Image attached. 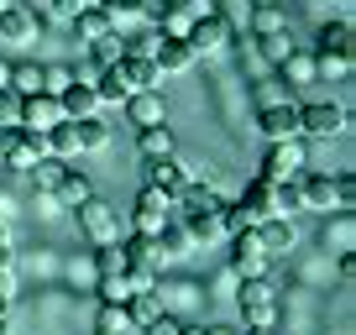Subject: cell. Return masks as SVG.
Returning <instances> with one entry per match:
<instances>
[{
    "instance_id": "obj_1",
    "label": "cell",
    "mask_w": 356,
    "mask_h": 335,
    "mask_svg": "<svg viewBox=\"0 0 356 335\" xmlns=\"http://www.w3.org/2000/svg\"><path fill=\"white\" fill-rule=\"evenodd\" d=\"M304 168H309V152H304V136H289V142H273L262 157V173L257 179L267 183H283V179H299Z\"/></svg>"
},
{
    "instance_id": "obj_2",
    "label": "cell",
    "mask_w": 356,
    "mask_h": 335,
    "mask_svg": "<svg viewBox=\"0 0 356 335\" xmlns=\"http://www.w3.org/2000/svg\"><path fill=\"white\" fill-rule=\"evenodd\" d=\"M231 37H236L231 16H225V11H215V16H200V22L189 26V37H184V42H189L194 63H200V58H215V53H225V42H231Z\"/></svg>"
},
{
    "instance_id": "obj_3",
    "label": "cell",
    "mask_w": 356,
    "mask_h": 335,
    "mask_svg": "<svg viewBox=\"0 0 356 335\" xmlns=\"http://www.w3.org/2000/svg\"><path fill=\"white\" fill-rule=\"evenodd\" d=\"M42 152H47L42 131H26V126H0V163H6V168H22V173H26Z\"/></svg>"
},
{
    "instance_id": "obj_4",
    "label": "cell",
    "mask_w": 356,
    "mask_h": 335,
    "mask_svg": "<svg viewBox=\"0 0 356 335\" xmlns=\"http://www.w3.org/2000/svg\"><path fill=\"white\" fill-rule=\"evenodd\" d=\"M346 131V105L335 100H309L299 105V136H314V142H330V136Z\"/></svg>"
},
{
    "instance_id": "obj_5",
    "label": "cell",
    "mask_w": 356,
    "mask_h": 335,
    "mask_svg": "<svg viewBox=\"0 0 356 335\" xmlns=\"http://www.w3.org/2000/svg\"><path fill=\"white\" fill-rule=\"evenodd\" d=\"M236 304H241L246 325H278V293H273V283H267V278H241Z\"/></svg>"
},
{
    "instance_id": "obj_6",
    "label": "cell",
    "mask_w": 356,
    "mask_h": 335,
    "mask_svg": "<svg viewBox=\"0 0 356 335\" xmlns=\"http://www.w3.org/2000/svg\"><path fill=\"white\" fill-rule=\"evenodd\" d=\"M168 220H173V199H168L163 189H152V183H147V189L136 194V204H131V231H136V236H157Z\"/></svg>"
},
{
    "instance_id": "obj_7",
    "label": "cell",
    "mask_w": 356,
    "mask_h": 335,
    "mask_svg": "<svg viewBox=\"0 0 356 335\" xmlns=\"http://www.w3.org/2000/svg\"><path fill=\"white\" fill-rule=\"evenodd\" d=\"M74 215H79V231H84V241H95V246L115 241V231H121V225H115V210L100 199V194H89V199L79 204Z\"/></svg>"
},
{
    "instance_id": "obj_8",
    "label": "cell",
    "mask_w": 356,
    "mask_h": 335,
    "mask_svg": "<svg viewBox=\"0 0 356 335\" xmlns=\"http://www.w3.org/2000/svg\"><path fill=\"white\" fill-rule=\"evenodd\" d=\"M267 252H262V241H257V231H236L231 236V272L236 278H267Z\"/></svg>"
},
{
    "instance_id": "obj_9",
    "label": "cell",
    "mask_w": 356,
    "mask_h": 335,
    "mask_svg": "<svg viewBox=\"0 0 356 335\" xmlns=\"http://www.w3.org/2000/svg\"><path fill=\"white\" fill-rule=\"evenodd\" d=\"M257 131H262L267 142H289V136H299V105H293V100L257 105Z\"/></svg>"
},
{
    "instance_id": "obj_10",
    "label": "cell",
    "mask_w": 356,
    "mask_h": 335,
    "mask_svg": "<svg viewBox=\"0 0 356 335\" xmlns=\"http://www.w3.org/2000/svg\"><path fill=\"white\" fill-rule=\"evenodd\" d=\"M252 231H257V241H262L267 257H283V252L299 246V225H293L289 215H267V220H257Z\"/></svg>"
},
{
    "instance_id": "obj_11",
    "label": "cell",
    "mask_w": 356,
    "mask_h": 335,
    "mask_svg": "<svg viewBox=\"0 0 356 335\" xmlns=\"http://www.w3.org/2000/svg\"><path fill=\"white\" fill-rule=\"evenodd\" d=\"M37 26H42V16H37L32 6H16V0L0 6V37H6V42H32Z\"/></svg>"
},
{
    "instance_id": "obj_12",
    "label": "cell",
    "mask_w": 356,
    "mask_h": 335,
    "mask_svg": "<svg viewBox=\"0 0 356 335\" xmlns=\"http://www.w3.org/2000/svg\"><path fill=\"white\" fill-rule=\"evenodd\" d=\"M63 121V105H58V95L37 90V95H22V126L26 131H47V126Z\"/></svg>"
},
{
    "instance_id": "obj_13",
    "label": "cell",
    "mask_w": 356,
    "mask_h": 335,
    "mask_svg": "<svg viewBox=\"0 0 356 335\" xmlns=\"http://www.w3.org/2000/svg\"><path fill=\"white\" fill-rule=\"evenodd\" d=\"M147 183H152V189H163L168 199H178V194H184V183H189V173H184V163H178L173 152H168V157H147Z\"/></svg>"
},
{
    "instance_id": "obj_14",
    "label": "cell",
    "mask_w": 356,
    "mask_h": 335,
    "mask_svg": "<svg viewBox=\"0 0 356 335\" xmlns=\"http://www.w3.org/2000/svg\"><path fill=\"white\" fill-rule=\"evenodd\" d=\"M152 246H157V257H163V268H168V262L189 257V252H194V246H200V241H194V236H189V225H184V220H178V215H173V220H168L163 231L152 236Z\"/></svg>"
},
{
    "instance_id": "obj_15",
    "label": "cell",
    "mask_w": 356,
    "mask_h": 335,
    "mask_svg": "<svg viewBox=\"0 0 356 335\" xmlns=\"http://www.w3.org/2000/svg\"><path fill=\"white\" fill-rule=\"evenodd\" d=\"M89 90H95V100H100V105H126V95H131V79L121 74V63H111V68H95Z\"/></svg>"
},
{
    "instance_id": "obj_16",
    "label": "cell",
    "mask_w": 356,
    "mask_h": 335,
    "mask_svg": "<svg viewBox=\"0 0 356 335\" xmlns=\"http://www.w3.org/2000/svg\"><path fill=\"white\" fill-rule=\"evenodd\" d=\"M299 199H304V210H330V204H335V179L304 168V173H299Z\"/></svg>"
},
{
    "instance_id": "obj_17",
    "label": "cell",
    "mask_w": 356,
    "mask_h": 335,
    "mask_svg": "<svg viewBox=\"0 0 356 335\" xmlns=\"http://www.w3.org/2000/svg\"><path fill=\"white\" fill-rule=\"evenodd\" d=\"M121 111H126L131 126H157V121H163V95H157V90H131Z\"/></svg>"
},
{
    "instance_id": "obj_18",
    "label": "cell",
    "mask_w": 356,
    "mask_h": 335,
    "mask_svg": "<svg viewBox=\"0 0 356 335\" xmlns=\"http://www.w3.org/2000/svg\"><path fill=\"white\" fill-rule=\"evenodd\" d=\"M152 63H157V74H189V68H194V53H189V42H184V37H163V42H157V53H152Z\"/></svg>"
},
{
    "instance_id": "obj_19",
    "label": "cell",
    "mask_w": 356,
    "mask_h": 335,
    "mask_svg": "<svg viewBox=\"0 0 356 335\" xmlns=\"http://www.w3.org/2000/svg\"><path fill=\"white\" fill-rule=\"evenodd\" d=\"M58 105H63V121H84V115L100 111V100H95V90H89L84 79H74V84L58 95Z\"/></svg>"
},
{
    "instance_id": "obj_20",
    "label": "cell",
    "mask_w": 356,
    "mask_h": 335,
    "mask_svg": "<svg viewBox=\"0 0 356 335\" xmlns=\"http://www.w3.org/2000/svg\"><path fill=\"white\" fill-rule=\"evenodd\" d=\"M95 194V183H89V173H79V168H63V179H58V189H53V199L63 204V210H79V204Z\"/></svg>"
},
{
    "instance_id": "obj_21",
    "label": "cell",
    "mask_w": 356,
    "mask_h": 335,
    "mask_svg": "<svg viewBox=\"0 0 356 335\" xmlns=\"http://www.w3.org/2000/svg\"><path fill=\"white\" fill-rule=\"evenodd\" d=\"M42 142H47V152L53 157H63V163H74L84 147H79V126L74 121H58V126H47L42 131Z\"/></svg>"
},
{
    "instance_id": "obj_22",
    "label": "cell",
    "mask_w": 356,
    "mask_h": 335,
    "mask_svg": "<svg viewBox=\"0 0 356 335\" xmlns=\"http://www.w3.org/2000/svg\"><path fill=\"white\" fill-rule=\"evenodd\" d=\"M68 26L79 32V42H100V37H111V32H115V22L100 11V6H84V11H79Z\"/></svg>"
},
{
    "instance_id": "obj_23",
    "label": "cell",
    "mask_w": 356,
    "mask_h": 335,
    "mask_svg": "<svg viewBox=\"0 0 356 335\" xmlns=\"http://www.w3.org/2000/svg\"><path fill=\"white\" fill-rule=\"evenodd\" d=\"M157 314H163V293H157V288H147V293H126V320H131V330L152 325Z\"/></svg>"
},
{
    "instance_id": "obj_24",
    "label": "cell",
    "mask_w": 356,
    "mask_h": 335,
    "mask_svg": "<svg viewBox=\"0 0 356 335\" xmlns=\"http://www.w3.org/2000/svg\"><path fill=\"white\" fill-rule=\"evenodd\" d=\"M121 74L131 79V90H157V84H163L157 63H152V58H142V53H121Z\"/></svg>"
},
{
    "instance_id": "obj_25",
    "label": "cell",
    "mask_w": 356,
    "mask_h": 335,
    "mask_svg": "<svg viewBox=\"0 0 356 335\" xmlns=\"http://www.w3.org/2000/svg\"><path fill=\"white\" fill-rule=\"evenodd\" d=\"M63 157H53V152H42V157H37V163L32 168H26V179H32V189L37 194H53L58 189V179H63Z\"/></svg>"
},
{
    "instance_id": "obj_26",
    "label": "cell",
    "mask_w": 356,
    "mask_h": 335,
    "mask_svg": "<svg viewBox=\"0 0 356 335\" xmlns=\"http://www.w3.org/2000/svg\"><path fill=\"white\" fill-rule=\"evenodd\" d=\"M136 152L142 157H168L173 152V131H168L163 121L157 126H136Z\"/></svg>"
},
{
    "instance_id": "obj_27",
    "label": "cell",
    "mask_w": 356,
    "mask_h": 335,
    "mask_svg": "<svg viewBox=\"0 0 356 335\" xmlns=\"http://www.w3.org/2000/svg\"><path fill=\"white\" fill-rule=\"evenodd\" d=\"M220 210H225V204H220ZM220 210H204V215H184V225H189V236H194V241H220V236H225V225H220Z\"/></svg>"
},
{
    "instance_id": "obj_28",
    "label": "cell",
    "mask_w": 356,
    "mask_h": 335,
    "mask_svg": "<svg viewBox=\"0 0 356 335\" xmlns=\"http://www.w3.org/2000/svg\"><path fill=\"white\" fill-rule=\"evenodd\" d=\"M131 320H126V304H100L95 309V335H126Z\"/></svg>"
},
{
    "instance_id": "obj_29",
    "label": "cell",
    "mask_w": 356,
    "mask_h": 335,
    "mask_svg": "<svg viewBox=\"0 0 356 335\" xmlns=\"http://www.w3.org/2000/svg\"><path fill=\"white\" fill-rule=\"evenodd\" d=\"M278 68H283V79H293V84H314V79H320L314 74V53H304V47H293Z\"/></svg>"
},
{
    "instance_id": "obj_30",
    "label": "cell",
    "mask_w": 356,
    "mask_h": 335,
    "mask_svg": "<svg viewBox=\"0 0 356 335\" xmlns=\"http://www.w3.org/2000/svg\"><path fill=\"white\" fill-rule=\"evenodd\" d=\"M79 126V147L84 152H100V147H111V126L100 121V115H84V121H74Z\"/></svg>"
},
{
    "instance_id": "obj_31",
    "label": "cell",
    "mask_w": 356,
    "mask_h": 335,
    "mask_svg": "<svg viewBox=\"0 0 356 335\" xmlns=\"http://www.w3.org/2000/svg\"><path fill=\"white\" fill-rule=\"evenodd\" d=\"M304 210V199H299V179H283V183H273V215H299Z\"/></svg>"
},
{
    "instance_id": "obj_32",
    "label": "cell",
    "mask_w": 356,
    "mask_h": 335,
    "mask_svg": "<svg viewBox=\"0 0 356 335\" xmlns=\"http://www.w3.org/2000/svg\"><path fill=\"white\" fill-rule=\"evenodd\" d=\"M314 53H351V22L320 26V42H314Z\"/></svg>"
},
{
    "instance_id": "obj_33",
    "label": "cell",
    "mask_w": 356,
    "mask_h": 335,
    "mask_svg": "<svg viewBox=\"0 0 356 335\" xmlns=\"http://www.w3.org/2000/svg\"><path fill=\"white\" fill-rule=\"evenodd\" d=\"M11 90L16 95H37L42 90V63H11Z\"/></svg>"
},
{
    "instance_id": "obj_34",
    "label": "cell",
    "mask_w": 356,
    "mask_h": 335,
    "mask_svg": "<svg viewBox=\"0 0 356 335\" xmlns=\"http://www.w3.org/2000/svg\"><path fill=\"white\" fill-rule=\"evenodd\" d=\"M252 26H257V37H273V32H289V16H283V6H257Z\"/></svg>"
},
{
    "instance_id": "obj_35",
    "label": "cell",
    "mask_w": 356,
    "mask_h": 335,
    "mask_svg": "<svg viewBox=\"0 0 356 335\" xmlns=\"http://www.w3.org/2000/svg\"><path fill=\"white\" fill-rule=\"evenodd\" d=\"M95 272H100V278H115V272H126V257H121V246H115V241L95 246Z\"/></svg>"
},
{
    "instance_id": "obj_36",
    "label": "cell",
    "mask_w": 356,
    "mask_h": 335,
    "mask_svg": "<svg viewBox=\"0 0 356 335\" xmlns=\"http://www.w3.org/2000/svg\"><path fill=\"white\" fill-rule=\"evenodd\" d=\"M89 47V58H95V68H111V63H121V53H126V47H121V37H100V42H84Z\"/></svg>"
},
{
    "instance_id": "obj_37",
    "label": "cell",
    "mask_w": 356,
    "mask_h": 335,
    "mask_svg": "<svg viewBox=\"0 0 356 335\" xmlns=\"http://www.w3.org/2000/svg\"><path fill=\"white\" fill-rule=\"evenodd\" d=\"M95 6L121 26V22H142V6H147V0H95Z\"/></svg>"
},
{
    "instance_id": "obj_38",
    "label": "cell",
    "mask_w": 356,
    "mask_h": 335,
    "mask_svg": "<svg viewBox=\"0 0 356 335\" xmlns=\"http://www.w3.org/2000/svg\"><path fill=\"white\" fill-rule=\"evenodd\" d=\"M314 74L346 79V74H351V53H314Z\"/></svg>"
},
{
    "instance_id": "obj_39",
    "label": "cell",
    "mask_w": 356,
    "mask_h": 335,
    "mask_svg": "<svg viewBox=\"0 0 356 335\" xmlns=\"http://www.w3.org/2000/svg\"><path fill=\"white\" fill-rule=\"evenodd\" d=\"M74 79H79V74H74L68 63H53V68H42V90H47V95H63Z\"/></svg>"
},
{
    "instance_id": "obj_40",
    "label": "cell",
    "mask_w": 356,
    "mask_h": 335,
    "mask_svg": "<svg viewBox=\"0 0 356 335\" xmlns=\"http://www.w3.org/2000/svg\"><path fill=\"white\" fill-rule=\"evenodd\" d=\"M289 53H293V37H289V32H273V37H262V58H267V63H283Z\"/></svg>"
},
{
    "instance_id": "obj_41",
    "label": "cell",
    "mask_w": 356,
    "mask_h": 335,
    "mask_svg": "<svg viewBox=\"0 0 356 335\" xmlns=\"http://www.w3.org/2000/svg\"><path fill=\"white\" fill-rule=\"evenodd\" d=\"M0 126H22V95H16L11 84L0 90Z\"/></svg>"
},
{
    "instance_id": "obj_42",
    "label": "cell",
    "mask_w": 356,
    "mask_h": 335,
    "mask_svg": "<svg viewBox=\"0 0 356 335\" xmlns=\"http://www.w3.org/2000/svg\"><path fill=\"white\" fill-rule=\"evenodd\" d=\"M126 272H115V278H100V304H126Z\"/></svg>"
},
{
    "instance_id": "obj_43",
    "label": "cell",
    "mask_w": 356,
    "mask_h": 335,
    "mask_svg": "<svg viewBox=\"0 0 356 335\" xmlns=\"http://www.w3.org/2000/svg\"><path fill=\"white\" fill-rule=\"evenodd\" d=\"M157 42H163V32H147V37H131V42H121L126 53H142V58H152L157 53Z\"/></svg>"
},
{
    "instance_id": "obj_44",
    "label": "cell",
    "mask_w": 356,
    "mask_h": 335,
    "mask_svg": "<svg viewBox=\"0 0 356 335\" xmlns=\"http://www.w3.org/2000/svg\"><path fill=\"white\" fill-rule=\"evenodd\" d=\"M335 204H341V210H351V204H356V179H351V173L335 179Z\"/></svg>"
},
{
    "instance_id": "obj_45",
    "label": "cell",
    "mask_w": 356,
    "mask_h": 335,
    "mask_svg": "<svg viewBox=\"0 0 356 335\" xmlns=\"http://www.w3.org/2000/svg\"><path fill=\"white\" fill-rule=\"evenodd\" d=\"M278 84H283V79H262V84H257V105H278V100H289Z\"/></svg>"
},
{
    "instance_id": "obj_46",
    "label": "cell",
    "mask_w": 356,
    "mask_h": 335,
    "mask_svg": "<svg viewBox=\"0 0 356 335\" xmlns=\"http://www.w3.org/2000/svg\"><path fill=\"white\" fill-rule=\"evenodd\" d=\"M142 335H178V320H173V314L163 309V314H157L152 325H142Z\"/></svg>"
},
{
    "instance_id": "obj_47",
    "label": "cell",
    "mask_w": 356,
    "mask_h": 335,
    "mask_svg": "<svg viewBox=\"0 0 356 335\" xmlns=\"http://www.w3.org/2000/svg\"><path fill=\"white\" fill-rule=\"evenodd\" d=\"M184 11L200 22V16H215V11H220V0H184Z\"/></svg>"
},
{
    "instance_id": "obj_48",
    "label": "cell",
    "mask_w": 356,
    "mask_h": 335,
    "mask_svg": "<svg viewBox=\"0 0 356 335\" xmlns=\"http://www.w3.org/2000/svg\"><path fill=\"white\" fill-rule=\"evenodd\" d=\"M11 299H16V288H11V268L0 272V314H11Z\"/></svg>"
},
{
    "instance_id": "obj_49",
    "label": "cell",
    "mask_w": 356,
    "mask_h": 335,
    "mask_svg": "<svg viewBox=\"0 0 356 335\" xmlns=\"http://www.w3.org/2000/svg\"><path fill=\"white\" fill-rule=\"evenodd\" d=\"M11 268V236H6V220H0V272Z\"/></svg>"
},
{
    "instance_id": "obj_50",
    "label": "cell",
    "mask_w": 356,
    "mask_h": 335,
    "mask_svg": "<svg viewBox=\"0 0 356 335\" xmlns=\"http://www.w3.org/2000/svg\"><path fill=\"white\" fill-rule=\"evenodd\" d=\"M204 335H241V330H231V325H210Z\"/></svg>"
},
{
    "instance_id": "obj_51",
    "label": "cell",
    "mask_w": 356,
    "mask_h": 335,
    "mask_svg": "<svg viewBox=\"0 0 356 335\" xmlns=\"http://www.w3.org/2000/svg\"><path fill=\"white\" fill-rule=\"evenodd\" d=\"M6 84H11V63H6V58H0V90H6Z\"/></svg>"
},
{
    "instance_id": "obj_52",
    "label": "cell",
    "mask_w": 356,
    "mask_h": 335,
    "mask_svg": "<svg viewBox=\"0 0 356 335\" xmlns=\"http://www.w3.org/2000/svg\"><path fill=\"white\" fill-rule=\"evenodd\" d=\"M246 335H273V325H246Z\"/></svg>"
},
{
    "instance_id": "obj_53",
    "label": "cell",
    "mask_w": 356,
    "mask_h": 335,
    "mask_svg": "<svg viewBox=\"0 0 356 335\" xmlns=\"http://www.w3.org/2000/svg\"><path fill=\"white\" fill-rule=\"evenodd\" d=\"M0 335H11V314H0Z\"/></svg>"
},
{
    "instance_id": "obj_54",
    "label": "cell",
    "mask_w": 356,
    "mask_h": 335,
    "mask_svg": "<svg viewBox=\"0 0 356 335\" xmlns=\"http://www.w3.org/2000/svg\"><path fill=\"white\" fill-rule=\"evenodd\" d=\"M178 335H204V330H200V325H189V330H184V325H178Z\"/></svg>"
},
{
    "instance_id": "obj_55",
    "label": "cell",
    "mask_w": 356,
    "mask_h": 335,
    "mask_svg": "<svg viewBox=\"0 0 356 335\" xmlns=\"http://www.w3.org/2000/svg\"><path fill=\"white\" fill-rule=\"evenodd\" d=\"M252 6H278V0H252Z\"/></svg>"
},
{
    "instance_id": "obj_56",
    "label": "cell",
    "mask_w": 356,
    "mask_h": 335,
    "mask_svg": "<svg viewBox=\"0 0 356 335\" xmlns=\"http://www.w3.org/2000/svg\"><path fill=\"white\" fill-rule=\"evenodd\" d=\"M79 6H95V0H79Z\"/></svg>"
},
{
    "instance_id": "obj_57",
    "label": "cell",
    "mask_w": 356,
    "mask_h": 335,
    "mask_svg": "<svg viewBox=\"0 0 356 335\" xmlns=\"http://www.w3.org/2000/svg\"><path fill=\"white\" fill-rule=\"evenodd\" d=\"M341 6H351V0H341Z\"/></svg>"
},
{
    "instance_id": "obj_58",
    "label": "cell",
    "mask_w": 356,
    "mask_h": 335,
    "mask_svg": "<svg viewBox=\"0 0 356 335\" xmlns=\"http://www.w3.org/2000/svg\"><path fill=\"white\" fill-rule=\"evenodd\" d=\"M42 6H53V0H42Z\"/></svg>"
},
{
    "instance_id": "obj_59",
    "label": "cell",
    "mask_w": 356,
    "mask_h": 335,
    "mask_svg": "<svg viewBox=\"0 0 356 335\" xmlns=\"http://www.w3.org/2000/svg\"><path fill=\"white\" fill-rule=\"evenodd\" d=\"M0 6H6V0H0Z\"/></svg>"
}]
</instances>
